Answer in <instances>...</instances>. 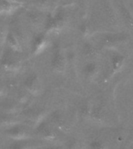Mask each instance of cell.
I'll use <instances>...</instances> for the list:
<instances>
[{"label":"cell","mask_w":133,"mask_h":149,"mask_svg":"<svg viewBox=\"0 0 133 149\" xmlns=\"http://www.w3.org/2000/svg\"><path fill=\"white\" fill-rule=\"evenodd\" d=\"M52 65L55 68H62L64 65V58L60 54H56L52 59Z\"/></svg>","instance_id":"cell-1"},{"label":"cell","mask_w":133,"mask_h":149,"mask_svg":"<svg viewBox=\"0 0 133 149\" xmlns=\"http://www.w3.org/2000/svg\"><path fill=\"white\" fill-rule=\"evenodd\" d=\"M35 80H36V76L35 75H32V76H30L29 78L27 79L25 81L26 86H28V87H30V86H33V84L34 83Z\"/></svg>","instance_id":"cell-4"},{"label":"cell","mask_w":133,"mask_h":149,"mask_svg":"<svg viewBox=\"0 0 133 149\" xmlns=\"http://www.w3.org/2000/svg\"><path fill=\"white\" fill-rule=\"evenodd\" d=\"M96 70H97V65L94 63H89L85 67V72L88 74H93L96 72Z\"/></svg>","instance_id":"cell-2"},{"label":"cell","mask_w":133,"mask_h":149,"mask_svg":"<svg viewBox=\"0 0 133 149\" xmlns=\"http://www.w3.org/2000/svg\"><path fill=\"white\" fill-rule=\"evenodd\" d=\"M8 41L11 45H13V47H15L17 45V41H16V38L13 37V35L11 33H9L8 34Z\"/></svg>","instance_id":"cell-3"},{"label":"cell","mask_w":133,"mask_h":149,"mask_svg":"<svg viewBox=\"0 0 133 149\" xmlns=\"http://www.w3.org/2000/svg\"><path fill=\"white\" fill-rule=\"evenodd\" d=\"M91 148L92 149H104L103 144L99 141H93L91 144Z\"/></svg>","instance_id":"cell-5"}]
</instances>
